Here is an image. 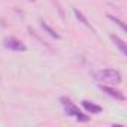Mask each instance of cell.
I'll return each mask as SVG.
<instances>
[{
	"mask_svg": "<svg viewBox=\"0 0 127 127\" xmlns=\"http://www.w3.org/2000/svg\"><path fill=\"white\" fill-rule=\"evenodd\" d=\"M111 39H112V42L115 43V46L120 49V52L123 54V55H127V45H126V42L124 40H121L118 36H115V34H111Z\"/></svg>",
	"mask_w": 127,
	"mask_h": 127,
	"instance_id": "6",
	"label": "cell"
},
{
	"mask_svg": "<svg viewBox=\"0 0 127 127\" xmlns=\"http://www.w3.org/2000/svg\"><path fill=\"white\" fill-rule=\"evenodd\" d=\"M60 102H61V106L64 108V111H66V114H67V115H70V117H73V118H76L78 121H82V123H87V121L90 120V117H88V115H85L82 111H79V108H78V106H75L69 99L61 97V99H60Z\"/></svg>",
	"mask_w": 127,
	"mask_h": 127,
	"instance_id": "1",
	"label": "cell"
},
{
	"mask_svg": "<svg viewBox=\"0 0 127 127\" xmlns=\"http://www.w3.org/2000/svg\"><path fill=\"white\" fill-rule=\"evenodd\" d=\"M96 79L100 81V82H106V84H120L123 81L121 78V73L115 69H103V70H99L96 72Z\"/></svg>",
	"mask_w": 127,
	"mask_h": 127,
	"instance_id": "2",
	"label": "cell"
},
{
	"mask_svg": "<svg viewBox=\"0 0 127 127\" xmlns=\"http://www.w3.org/2000/svg\"><path fill=\"white\" fill-rule=\"evenodd\" d=\"M108 17H109V18H111V20H112L114 23H117V24H118V26H120V27H121V29H123L124 32L127 30V29H126V24H124L123 21H120V18H115V17H112V15H108Z\"/></svg>",
	"mask_w": 127,
	"mask_h": 127,
	"instance_id": "9",
	"label": "cell"
},
{
	"mask_svg": "<svg viewBox=\"0 0 127 127\" xmlns=\"http://www.w3.org/2000/svg\"><path fill=\"white\" fill-rule=\"evenodd\" d=\"M81 103H82V108H84L87 112H90V114H100V112H102V108H100L99 105H96L94 102H90V100H82Z\"/></svg>",
	"mask_w": 127,
	"mask_h": 127,
	"instance_id": "5",
	"label": "cell"
},
{
	"mask_svg": "<svg viewBox=\"0 0 127 127\" xmlns=\"http://www.w3.org/2000/svg\"><path fill=\"white\" fill-rule=\"evenodd\" d=\"M3 46L8 48V49H11V51H15V52H24V51L27 49V46H26L20 39L12 37V36L3 39Z\"/></svg>",
	"mask_w": 127,
	"mask_h": 127,
	"instance_id": "3",
	"label": "cell"
},
{
	"mask_svg": "<svg viewBox=\"0 0 127 127\" xmlns=\"http://www.w3.org/2000/svg\"><path fill=\"white\" fill-rule=\"evenodd\" d=\"M30 2H34V0H30Z\"/></svg>",
	"mask_w": 127,
	"mask_h": 127,
	"instance_id": "10",
	"label": "cell"
},
{
	"mask_svg": "<svg viewBox=\"0 0 127 127\" xmlns=\"http://www.w3.org/2000/svg\"><path fill=\"white\" fill-rule=\"evenodd\" d=\"M100 90L105 93V94H108V96H111L112 99H117V100H126V97H124V94L120 91V90H117V88H112V87H108V85H100Z\"/></svg>",
	"mask_w": 127,
	"mask_h": 127,
	"instance_id": "4",
	"label": "cell"
},
{
	"mask_svg": "<svg viewBox=\"0 0 127 127\" xmlns=\"http://www.w3.org/2000/svg\"><path fill=\"white\" fill-rule=\"evenodd\" d=\"M40 27H42V29H43V30H45L49 36H52V37H55V39H60V37H61V36H60V34H58V33H57V32H55L51 26H48L45 21H40Z\"/></svg>",
	"mask_w": 127,
	"mask_h": 127,
	"instance_id": "7",
	"label": "cell"
},
{
	"mask_svg": "<svg viewBox=\"0 0 127 127\" xmlns=\"http://www.w3.org/2000/svg\"><path fill=\"white\" fill-rule=\"evenodd\" d=\"M73 14H75V17H76V18H78V20H79V21H81L84 26H87L88 29H91V24L87 21V18H85V17H84V15H82V14H81L78 9H73Z\"/></svg>",
	"mask_w": 127,
	"mask_h": 127,
	"instance_id": "8",
	"label": "cell"
}]
</instances>
